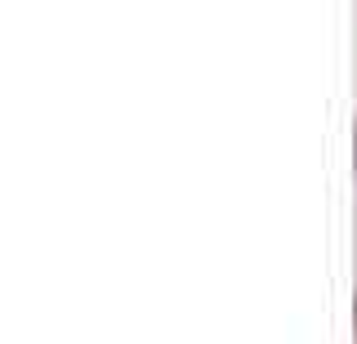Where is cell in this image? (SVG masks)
I'll list each match as a JSON object with an SVG mask.
<instances>
[{"mask_svg":"<svg viewBox=\"0 0 357 344\" xmlns=\"http://www.w3.org/2000/svg\"><path fill=\"white\" fill-rule=\"evenodd\" d=\"M353 161H357V135H353Z\"/></svg>","mask_w":357,"mask_h":344,"instance_id":"obj_2","label":"cell"},{"mask_svg":"<svg viewBox=\"0 0 357 344\" xmlns=\"http://www.w3.org/2000/svg\"><path fill=\"white\" fill-rule=\"evenodd\" d=\"M353 336H357V299H353Z\"/></svg>","mask_w":357,"mask_h":344,"instance_id":"obj_1","label":"cell"}]
</instances>
